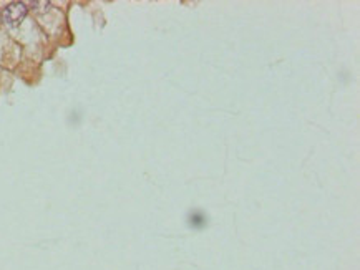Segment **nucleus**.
<instances>
[{
  "mask_svg": "<svg viewBox=\"0 0 360 270\" xmlns=\"http://www.w3.org/2000/svg\"><path fill=\"white\" fill-rule=\"evenodd\" d=\"M27 12H28V9L23 2H12L4 9L2 20L5 25H9V27H17V25H20V22L25 18Z\"/></svg>",
  "mask_w": 360,
  "mask_h": 270,
  "instance_id": "1",
  "label": "nucleus"
}]
</instances>
